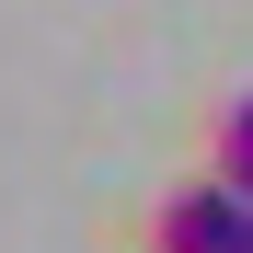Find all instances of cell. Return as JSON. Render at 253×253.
I'll return each instance as SVG.
<instances>
[{"label":"cell","mask_w":253,"mask_h":253,"mask_svg":"<svg viewBox=\"0 0 253 253\" xmlns=\"http://www.w3.org/2000/svg\"><path fill=\"white\" fill-rule=\"evenodd\" d=\"M150 253H253V196L207 161L196 184H173L150 207Z\"/></svg>","instance_id":"1"},{"label":"cell","mask_w":253,"mask_h":253,"mask_svg":"<svg viewBox=\"0 0 253 253\" xmlns=\"http://www.w3.org/2000/svg\"><path fill=\"white\" fill-rule=\"evenodd\" d=\"M207 161H219V173L253 196V92H230V104H219V126H207Z\"/></svg>","instance_id":"2"}]
</instances>
